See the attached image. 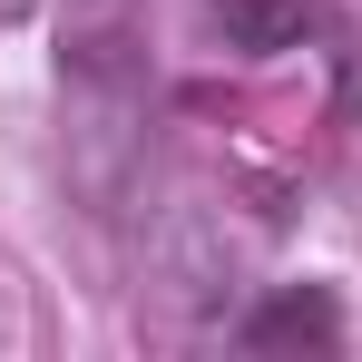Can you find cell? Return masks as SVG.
<instances>
[{
    "label": "cell",
    "instance_id": "6da1fadb",
    "mask_svg": "<svg viewBox=\"0 0 362 362\" xmlns=\"http://www.w3.org/2000/svg\"><path fill=\"white\" fill-rule=\"evenodd\" d=\"M235 343H255V353H274V343H313V353H333V343H343V313H333L323 284H284L274 303H255V313L235 323Z\"/></svg>",
    "mask_w": 362,
    "mask_h": 362
}]
</instances>
